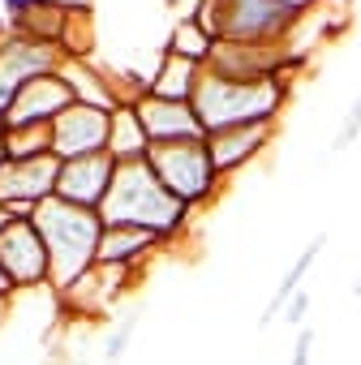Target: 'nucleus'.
<instances>
[{"mask_svg": "<svg viewBox=\"0 0 361 365\" xmlns=\"http://www.w3.org/2000/svg\"><path fill=\"white\" fill-rule=\"evenodd\" d=\"M99 220L103 224H129V228H146L163 241L180 237L185 232V224L194 220V211L185 202H176L163 185L159 176L151 172L146 159L138 163H116L112 172V185L99 202Z\"/></svg>", "mask_w": 361, "mask_h": 365, "instance_id": "obj_1", "label": "nucleus"}, {"mask_svg": "<svg viewBox=\"0 0 361 365\" xmlns=\"http://www.w3.org/2000/svg\"><path fill=\"white\" fill-rule=\"evenodd\" d=\"M44 250H48V288L61 292L69 288L78 275H86L95 267V250H99V232L103 220L91 207H73L65 198H44L31 215Z\"/></svg>", "mask_w": 361, "mask_h": 365, "instance_id": "obj_2", "label": "nucleus"}, {"mask_svg": "<svg viewBox=\"0 0 361 365\" xmlns=\"http://www.w3.org/2000/svg\"><path fill=\"white\" fill-rule=\"evenodd\" d=\"M288 103V78H263V82H228L203 69L198 91L190 99L203 133H220L233 125H263V120H280Z\"/></svg>", "mask_w": 361, "mask_h": 365, "instance_id": "obj_3", "label": "nucleus"}, {"mask_svg": "<svg viewBox=\"0 0 361 365\" xmlns=\"http://www.w3.org/2000/svg\"><path fill=\"white\" fill-rule=\"evenodd\" d=\"M215 43H258V48H284V39L297 26V9L284 0H194L190 14Z\"/></svg>", "mask_w": 361, "mask_h": 365, "instance_id": "obj_4", "label": "nucleus"}, {"mask_svg": "<svg viewBox=\"0 0 361 365\" xmlns=\"http://www.w3.org/2000/svg\"><path fill=\"white\" fill-rule=\"evenodd\" d=\"M146 163L151 172L159 176V185L176 198L185 202L190 211L207 207L224 180L215 176V163L207 155V138H190V142H168V146H151L146 150Z\"/></svg>", "mask_w": 361, "mask_h": 365, "instance_id": "obj_5", "label": "nucleus"}, {"mask_svg": "<svg viewBox=\"0 0 361 365\" xmlns=\"http://www.w3.org/2000/svg\"><path fill=\"white\" fill-rule=\"evenodd\" d=\"M56 65H61V48L56 43H39V39H22V35L0 39V120H5L14 95L31 78L56 73Z\"/></svg>", "mask_w": 361, "mask_h": 365, "instance_id": "obj_6", "label": "nucleus"}, {"mask_svg": "<svg viewBox=\"0 0 361 365\" xmlns=\"http://www.w3.org/2000/svg\"><path fill=\"white\" fill-rule=\"evenodd\" d=\"M0 271L9 275L14 292L48 288V250H44L31 220H14L0 232Z\"/></svg>", "mask_w": 361, "mask_h": 365, "instance_id": "obj_7", "label": "nucleus"}, {"mask_svg": "<svg viewBox=\"0 0 361 365\" xmlns=\"http://www.w3.org/2000/svg\"><path fill=\"white\" fill-rule=\"evenodd\" d=\"M133 279H138V271L95 262L86 275H78L69 288H61L56 301H61L69 314H78V318H103V314H112V305L133 288Z\"/></svg>", "mask_w": 361, "mask_h": 365, "instance_id": "obj_8", "label": "nucleus"}, {"mask_svg": "<svg viewBox=\"0 0 361 365\" xmlns=\"http://www.w3.org/2000/svg\"><path fill=\"white\" fill-rule=\"evenodd\" d=\"M275 133H280V120L233 125V129L207 133V155H211V163H215V176H220V180H233L237 172H245L254 159L267 155V146L275 142Z\"/></svg>", "mask_w": 361, "mask_h": 365, "instance_id": "obj_9", "label": "nucleus"}, {"mask_svg": "<svg viewBox=\"0 0 361 365\" xmlns=\"http://www.w3.org/2000/svg\"><path fill=\"white\" fill-rule=\"evenodd\" d=\"M215 78L228 82H263V78H288V52L284 48H258V43H215L211 61L203 65Z\"/></svg>", "mask_w": 361, "mask_h": 365, "instance_id": "obj_10", "label": "nucleus"}, {"mask_svg": "<svg viewBox=\"0 0 361 365\" xmlns=\"http://www.w3.org/2000/svg\"><path fill=\"white\" fill-rule=\"evenodd\" d=\"M108 120H112V112H99V108H86V103L65 108L52 120V155L65 163V159L108 150Z\"/></svg>", "mask_w": 361, "mask_h": 365, "instance_id": "obj_11", "label": "nucleus"}, {"mask_svg": "<svg viewBox=\"0 0 361 365\" xmlns=\"http://www.w3.org/2000/svg\"><path fill=\"white\" fill-rule=\"evenodd\" d=\"M56 155L39 159H5L0 163V207H39L44 198L56 194Z\"/></svg>", "mask_w": 361, "mask_h": 365, "instance_id": "obj_12", "label": "nucleus"}, {"mask_svg": "<svg viewBox=\"0 0 361 365\" xmlns=\"http://www.w3.org/2000/svg\"><path fill=\"white\" fill-rule=\"evenodd\" d=\"M112 172H116V159L108 150L82 155V159H65L61 172H56V198L99 211V202H103V194L112 185Z\"/></svg>", "mask_w": 361, "mask_h": 365, "instance_id": "obj_13", "label": "nucleus"}, {"mask_svg": "<svg viewBox=\"0 0 361 365\" xmlns=\"http://www.w3.org/2000/svg\"><path fill=\"white\" fill-rule=\"evenodd\" d=\"M65 108H73L69 86H65L56 73H39V78H31V82L14 95L5 120H0V129H5V125H52Z\"/></svg>", "mask_w": 361, "mask_h": 365, "instance_id": "obj_14", "label": "nucleus"}, {"mask_svg": "<svg viewBox=\"0 0 361 365\" xmlns=\"http://www.w3.org/2000/svg\"><path fill=\"white\" fill-rule=\"evenodd\" d=\"M151 146H168V142H190V138H207L194 108L190 103H172V99H155V95H142L133 103Z\"/></svg>", "mask_w": 361, "mask_h": 365, "instance_id": "obj_15", "label": "nucleus"}, {"mask_svg": "<svg viewBox=\"0 0 361 365\" xmlns=\"http://www.w3.org/2000/svg\"><path fill=\"white\" fill-rule=\"evenodd\" d=\"M168 241L146 232V228H129V224H103L99 232V250H95V262L103 267H125V271H142Z\"/></svg>", "mask_w": 361, "mask_h": 365, "instance_id": "obj_16", "label": "nucleus"}, {"mask_svg": "<svg viewBox=\"0 0 361 365\" xmlns=\"http://www.w3.org/2000/svg\"><path fill=\"white\" fill-rule=\"evenodd\" d=\"M56 78L69 86L73 103L99 108V112H112V108H121V103H116V91H112V82H108V69H99L95 61H69V56H61V65H56Z\"/></svg>", "mask_w": 361, "mask_h": 365, "instance_id": "obj_17", "label": "nucleus"}, {"mask_svg": "<svg viewBox=\"0 0 361 365\" xmlns=\"http://www.w3.org/2000/svg\"><path fill=\"white\" fill-rule=\"evenodd\" d=\"M198 78H203V65L180 61V56L163 52L159 65H155V73H146V95H155V99H172V103H190L194 91H198Z\"/></svg>", "mask_w": 361, "mask_h": 365, "instance_id": "obj_18", "label": "nucleus"}, {"mask_svg": "<svg viewBox=\"0 0 361 365\" xmlns=\"http://www.w3.org/2000/svg\"><path fill=\"white\" fill-rule=\"evenodd\" d=\"M322 245H327V232H318V237H310V241L301 245V254H297V258L288 262V271H284V279L275 284V292H271V301H267V309H263V318H258V327H263V331H267V327H275V322H280V314H284V305H288V297L305 288V275H310V267L318 262V254H322Z\"/></svg>", "mask_w": 361, "mask_h": 365, "instance_id": "obj_19", "label": "nucleus"}, {"mask_svg": "<svg viewBox=\"0 0 361 365\" xmlns=\"http://www.w3.org/2000/svg\"><path fill=\"white\" fill-rule=\"evenodd\" d=\"M146 150H151V138H146L133 103L112 108V120H108V155L116 163H138V159H146Z\"/></svg>", "mask_w": 361, "mask_h": 365, "instance_id": "obj_20", "label": "nucleus"}, {"mask_svg": "<svg viewBox=\"0 0 361 365\" xmlns=\"http://www.w3.org/2000/svg\"><path fill=\"white\" fill-rule=\"evenodd\" d=\"M163 52H172V56H180V61H194V65H207L211 61V52H215V39L185 14L176 26H172V35H168V43H163Z\"/></svg>", "mask_w": 361, "mask_h": 365, "instance_id": "obj_21", "label": "nucleus"}, {"mask_svg": "<svg viewBox=\"0 0 361 365\" xmlns=\"http://www.w3.org/2000/svg\"><path fill=\"white\" fill-rule=\"evenodd\" d=\"M0 142H5V159H39L52 155V125H5Z\"/></svg>", "mask_w": 361, "mask_h": 365, "instance_id": "obj_22", "label": "nucleus"}, {"mask_svg": "<svg viewBox=\"0 0 361 365\" xmlns=\"http://www.w3.org/2000/svg\"><path fill=\"white\" fill-rule=\"evenodd\" d=\"M61 56L69 61H91L95 56V26H91V14H65V31L56 39Z\"/></svg>", "mask_w": 361, "mask_h": 365, "instance_id": "obj_23", "label": "nucleus"}, {"mask_svg": "<svg viewBox=\"0 0 361 365\" xmlns=\"http://www.w3.org/2000/svg\"><path fill=\"white\" fill-rule=\"evenodd\" d=\"M138 309H125L112 327H108V335H103V361L108 365H116V361H125V352H129V344H133V335H138Z\"/></svg>", "mask_w": 361, "mask_h": 365, "instance_id": "obj_24", "label": "nucleus"}, {"mask_svg": "<svg viewBox=\"0 0 361 365\" xmlns=\"http://www.w3.org/2000/svg\"><path fill=\"white\" fill-rule=\"evenodd\" d=\"M357 138H361V91H357V99L348 103V112H344V120H340V129H335V138H331V155H344Z\"/></svg>", "mask_w": 361, "mask_h": 365, "instance_id": "obj_25", "label": "nucleus"}, {"mask_svg": "<svg viewBox=\"0 0 361 365\" xmlns=\"http://www.w3.org/2000/svg\"><path fill=\"white\" fill-rule=\"evenodd\" d=\"M310 305H314V297H310V288H301V292H293L288 297V305H284V314H280V322L284 327H310Z\"/></svg>", "mask_w": 361, "mask_h": 365, "instance_id": "obj_26", "label": "nucleus"}, {"mask_svg": "<svg viewBox=\"0 0 361 365\" xmlns=\"http://www.w3.org/2000/svg\"><path fill=\"white\" fill-rule=\"evenodd\" d=\"M314 344H318V331H314V327H301V331H297V344H293L288 365H310V361H314Z\"/></svg>", "mask_w": 361, "mask_h": 365, "instance_id": "obj_27", "label": "nucleus"}, {"mask_svg": "<svg viewBox=\"0 0 361 365\" xmlns=\"http://www.w3.org/2000/svg\"><path fill=\"white\" fill-rule=\"evenodd\" d=\"M48 5H56V9H65V14H91L95 0H48Z\"/></svg>", "mask_w": 361, "mask_h": 365, "instance_id": "obj_28", "label": "nucleus"}, {"mask_svg": "<svg viewBox=\"0 0 361 365\" xmlns=\"http://www.w3.org/2000/svg\"><path fill=\"white\" fill-rule=\"evenodd\" d=\"M288 9H297V14H305V9H314V5H322V0H284Z\"/></svg>", "mask_w": 361, "mask_h": 365, "instance_id": "obj_29", "label": "nucleus"}, {"mask_svg": "<svg viewBox=\"0 0 361 365\" xmlns=\"http://www.w3.org/2000/svg\"><path fill=\"white\" fill-rule=\"evenodd\" d=\"M0 297H5V301H14L18 292H14V284H9V275L5 271H0Z\"/></svg>", "mask_w": 361, "mask_h": 365, "instance_id": "obj_30", "label": "nucleus"}, {"mask_svg": "<svg viewBox=\"0 0 361 365\" xmlns=\"http://www.w3.org/2000/svg\"><path fill=\"white\" fill-rule=\"evenodd\" d=\"M9 309H14V301H5V297H0V327L9 322Z\"/></svg>", "mask_w": 361, "mask_h": 365, "instance_id": "obj_31", "label": "nucleus"}, {"mask_svg": "<svg viewBox=\"0 0 361 365\" xmlns=\"http://www.w3.org/2000/svg\"><path fill=\"white\" fill-rule=\"evenodd\" d=\"M9 224H14V215H9V211H5V207H0V232H5V228H9Z\"/></svg>", "mask_w": 361, "mask_h": 365, "instance_id": "obj_32", "label": "nucleus"}, {"mask_svg": "<svg viewBox=\"0 0 361 365\" xmlns=\"http://www.w3.org/2000/svg\"><path fill=\"white\" fill-rule=\"evenodd\" d=\"M352 297H357V305H361V275L352 279Z\"/></svg>", "mask_w": 361, "mask_h": 365, "instance_id": "obj_33", "label": "nucleus"}, {"mask_svg": "<svg viewBox=\"0 0 361 365\" xmlns=\"http://www.w3.org/2000/svg\"><path fill=\"white\" fill-rule=\"evenodd\" d=\"M0 163H5V142H0Z\"/></svg>", "mask_w": 361, "mask_h": 365, "instance_id": "obj_34", "label": "nucleus"}]
</instances>
